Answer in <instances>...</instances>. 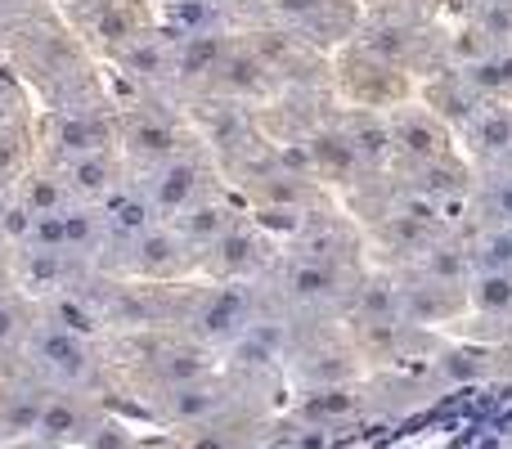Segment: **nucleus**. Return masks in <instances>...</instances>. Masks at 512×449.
I'll return each mask as SVG.
<instances>
[{
	"instance_id": "f257e3e1",
	"label": "nucleus",
	"mask_w": 512,
	"mask_h": 449,
	"mask_svg": "<svg viewBox=\"0 0 512 449\" xmlns=\"http://www.w3.org/2000/svg\"><path fill=\"white\" fill-rule=\"evenodd\" d=\"M27 364H32V373L45 387L77 391V396L95 382V369H99L95 346L81 333H72V328L54 324V319H45V324H36L27 333Z\"/></svg>"
},
{
	"instance_id": "f03ea898",
	"label": "nucleus",
	"mask_w": 512,
	"mask_h": 449,
	"mask_svg": "<svg viewBox=\"0 0 512 449\" xmlns=\"http://www.w3.org/2000/svg\"><path fill=\"white\" fill-rule=\"evenodd\" d=\"M90 427H95V418H90L86 400H81L77 391L45 387L41 414H36V427H32L36 441H45V445H72V441H86Z\"/></svg>"
},
{
	"instance_id": "7ed1b4c3",
	"label": "nucleus",
	"mask_w": 512,
	"mask_h": 449,
	"mask_svg": "<svg viewBox=\"0 0 512 449\" xmlns=\"http://www.w3.org/2000/svg\"><path fill=\"white\" fill-rule=\"evenodd\" d=\"M248 324H252V306L239 283H230V288L198 301L194 333L203 337V342H239V337L248 333Z\"/></svg>"
},
{
	"instance_id": "20e7f679",
	"label": "nucleus",
	"mask_w": 512,
	"mask_h": 449,
	"mask_svg": "<svg viewBox=\"0 0 512 449\" xmlns=\"http://www.w3.org/2000/svg\"><path fill=\"white\" fill-rule=\"evenodd\" d=\"M283 297L306 310L333 306V301L342 297V270H337L328 256H297V261L283 270Z\"/></svg>"
},
{
	"instance_id": "39448f33",
	"label": "nucleus",
	"mask_w": 512,
	"mask_h": 449,
	"mask_svg": "<svg viewBox=\"0 0 512 449\" xmlns=\"http://www.w3.org/2000/svg\"><path fill=\"white\" fill-rule=\"evenodd\" d=\"M198 180H203L198 162L176 158V153H171L167 162H153L149 180H144L140 189L149 194V203H153V212L158 216H176L198 198Z\"/></svg>"
},
{
	"instance_id": "423d86ee",
	"label": "nucleus",
	"mask_w": 512,
	"mask_h": 449,
	"mask_svg": "<svg viewBox=\"0 0 512 449\" xmlns=\"http://www.w3.org/2000/svg\"><path fill=\"white\" fill-rule=\"evenodd\" d=\"M95 207H99V216H104L108 243H117V247H131L135 238L149 234L153 221H158V212H153V203H149L144 189H122L117 185L113 194H108L104 203H95Z\"/></svg>"
},
{
	"instance_id": "0eeeda50",
	"label": "nucleus",
	"mask_w": 512,
	"mask_h": 449,
	"mask_svg": "<svg viewBox=\"0 0 512 449\" xmlns=\"http://www.w3.org/2000/svg\"><path fill=\"white\" fill-rule=\"evenodd\" d=\"M158 396H162V409H167L171 423H185V427H203V423H212V418L225 409L221 387H212L207 378H198V382H180V387H167V391H158Z\"/></svg>"
},
{
	"instance_id": "6e6552de",
	"label": "nucleus",
	"mask_w": 512,
	"mask_h": 449,
	"mask_svg": "<svg viewBox=\"0 0 512 449\" xmlns=\"http://www.w3.org/2000/svg\"><path fill=\"white\" fill-rule=\"evenodd\" d=\"M463 131H468V140H472V153H477V158H486L490 167H504V162H512V113H508V108L486 104L468 126H463Z\"/></svg>"
},
{
	"instance_id": "1a4fd4ad",
	"label": "nucleus",
	"mask_w": 512,
	"mask_h": 449,
	"mask_svg": "<svg viewBox=\"0 0 512 449\" xmlns=\"http://www.w3.org/2000/svg\"><path fill=\"white\" fill-rule=\"evenodd\" d=\"M126 252H131V265L140 274H149V279H162V274H176L180 265H185L189 247L176 238V229H167V234H162V229L153 225L149 234H140L131 247H126Z\"/></svg>"
},
{
	"instance_id": "9d476101",
	"label": "nucleus",
	"mask_w": 512,
	"mask_h": 449,
	"mask_svg": "<svg viewBox=\"0 0 512 449\" xmlns=\"http://www.w3.org/2000/svg\"><path fill=\"white\" fill-rule=\"evenodd\" d=\"M463 288H468L481 319L512 324V270H472Z\"/></svg>"
},
{
	"instance_id": "9b49d317",
	"label": "nucleus",
	"mask_w": 512,
	"mask_h": 449,
	"mask_svg": "<svg viewBox=\"0 0 512 449\" xmlns=\"http://www.w3.org/2000/svg\"><path fill=\"white\" fill-rule=\"evenodd\" d=\"M63 176H68L63 185H68L77 198H86V203H104V198L117 189V171H113V162L104 158V149L81 153V158H68Z\"/></svg>"
},
{
	"instance_id": "f8f14e48",
	"label": "nucleus",
	"mask_w": 512,
	"mask_h": 449,
	"mask_svg": "<svg viewBox=\"0 0 512 449\" xmlns=\"http://www.w3.org/2000/svg\"><path fill=\"white\" fill-rule=\"evenodd\" d=\"M41 396H45V382H36V387H5L0 391V436H5V441L32 436L36 414H41Z\"/></svg>"
},
{
	"instance_id": "ddd939ff",
	"label": "nucleus",
	"mask_w": 512,
	"mask_h": 449,
	"mask_svg": "<svg viewBox=\"0 0 512 449\" xmlns=\"http://www.w3.org/2000/svg\"><path fill=\"white\" fill-rule=\"evenodd\" d=\"M176 238L194 252V247H212L216 238L230 229V216L221 212V207H212V203H189L185 212H176Z\"/></svg>"
},
{
	"instance_id": "4468645a",
	"label": "nucleus",
	"mask_w": 512,
	"mask_h": 449,
	"mask_svg": "<svg viewBox=\"0 0 512 449\" xmlns=\"http://www.w3.org/2000/svg\"><path fill=\"white\" fill-rule=\"evenodd\" d=\"M216 270L225 274V279H248V274L256 270V265H261V247H256V238L252 234H243V229H225L221 238H216Z\"/></svg>"
},
{
	"instance_id": "2eb2a0df",
	"label": "nucleus",
	"mask_w": 512,
	"mask_h": 449,
	"mask_svg": "<svg viewBox=\"0 0 512 449\" xmlns=\"http://www.w3.org/2000/svg\"><path fill=\"white\" fill-rule=\"evenodd\" d=\"M99 243H108L104 234V216H99V207H63V247H68L72 256H90Z\"/></svg>"
},
{
	"instance_id": "dca6fc26",
	"label": "nucleus",
	"mask_w": 512,
	"mask_h": 449,
	"mask_svg": "<svg viewBox=\"0 0 512 449\" xmlns=\"http://www.w3.org/2000/svg\"><path fill=\"white\" fill-rule=\"evenodd\" d=\"M153 373H158L162 391L180 387V382H198V378H207V351L203 346H171V351L158 355Z\"/></svg>"
},
{
	"instance_id": "f3484780",
	"label": "nucleus",
	"mask_w": 512,
	"mask_h": 449,
	"mask_svg": "<svg viewBox=\"0 0 512 449\" xmlns=\"http://www.w3.org/2000/svg\"><path fill=\"white\" fill-rule=\"evenodd\" d=\"M450 315V288L441 283H418V288H400V319H414V324H436V319Z\"/></svg>"
},
{
	"instance_id": "a211bd4d",
	"label": "nucleus",
	"mask_w": 512,
	"mask_h": 449,
	"mask_svg": "<svg viewBox=\"0 0 512 449\" xmlns=\"http://www.w3.org/2000/svg\"><path fill=\"white\" fill-rule=\"evenodd\" d=\"M50 140L63 158H81V153L104 149V126L90 122V117H63V122L50 131Z\"/></svg>"
},
{
	"instance_id": "6ab92c4d",
	"label": "nucleus",
	"mask_w": 512,
	"mask_h": 449,
	"mask_svg": "<svg viewBox=\"0 0 512 449\" xmlns=\"http://www.w3.org/2000/svg\"><path fill=\"white\" fill-rule=\"evenodd\" d=\"M472 274L468 261V247H432L423 261V279L427 283H441V288H463Z\"/></svg>"
},
{
	"instance_id": "aec40b11",
	"label": "nucleus",
	"mask_w": 512,
	"mask_h": 449,
	"mask_svg": "<svg viewBox=\"0 0 512 449\" xmlns=\"http://www.w3.org/2000/svg\"><path fill=\"white\" fill-rule=\"evenodd\" d=\"M472 270H512V229L486 225L477 234V243L468 247Z\"/></svg>"
},
{
	"instance_id": "412c9836",
	"label": "nucleus",
	"mask_w": 512,
	"mask_h": 449,
	"mask_svg": "<svg viewBox=\"0 0 512 449\" xmlns=\"http://www.w3.org/2000/svg\"><path fill=\"white\" fill-rule=\"evenodd\" d=\"M68 261H72V252H41V247H27L23 279L32 283V288H54V283L68 279Z\"/></svg>"
},
{
	"instance_id": "4be33fe9",
	"label": "nucleus",
	"mask_w": 512,
	"mask_h": 449,
	"mask_svg": "<svg viewBox=\"0 0 512 449\" xmlns=\"http://www.w3.org/2000/svg\"><path fill=\"white\" fill-rule=\"evenodd\" d=\"M391 144H400V149H405L414 162H436V158H441L436 135L427 131V122H418V117H400L396 131H391Z\"/></svg>"
},
{
	"instance_id": "5701e85b",
	"label": "nucleus",
	"mask_w": 512,
	"mask_h": 449,
	"mask_svg": "<svg viewBox=\"0 0 512 449\" xmlns=\"http://www.w3.org/2000/svg\"><path fill=\"white\" fill-rule=\"evenodd\" d=\"M481 212H486V225H504L512 229V171H495L481 189Z\"/></svg>"
},
{
	"instance_id": "b1692460",
	"label": "nucleus",
	"mask_w": 512,
	"mask_h": 449,
	"mask_svg": "<svg viewBox=\"0 0 512 449\" xmlns=\"http://www.w3.org/2000/svg\"><path fill=\"white\" fill-rule=\"evenodd\" d=\"M131 149L140 153V158H149V162H167L171 153H176V135H171L167 126H135Z\"/></svg>"
},
{
	"instance_id": "393cba45",
	"label": "nucleus",
	"mask_w": 512,
	"mask_h": 449,
	"mask_svg": "<svg viewBox=\"0 0 512 449\" xmlns=\"http://www.w3.org/2000/svg\"><path fill=\"white\" fill-rule=\"evenodd\" d=\"M346 140H351V149L360 153V162H382V158H387L391 131H382V126H355Z\"/></svg>"
},
{
	"instance_id": "a878e982",
	"label": "nucleus",
	"mask_w": 512,
	"mask_h": 449,
	"mask_svg": "<svg viewBox=\"0 0 512 449\" xmlns=\"http://www.w3.org/2000/svg\"><path fill=\"white\" fill-rule=\"evenodd\" d=\"M32 221L36 212L27 203H9L0 207V234H5V243H27V234H32Z\"/></svg>"
},
{
	"instance_id": "bb28decb",
	"label": "nucleus",
	"mask_w": 512,
	"mask_h": 449,
	"mask_svg": "<svg viewBox=\"0 0 512 449\" xmlns=\"http://www.w3.org/2000/svg\"><path fill=\"white\" fill-rule=\"evenodd\" d=\"M54 324H63V328H72V333H95L99 328V319H95V310L90 306H81V301H72V297H59L54 301Z\"/></svg>"
},
{
	"instance_id": "cd10ccee",
	"label": "nucleus",
	"mask_w": 512,
	"mask_h": 449,
	"mask_svg": "<svg viewBox=\"0 0 512 449\" xmlns=\"http://www.w3.org/2000/svg\"><path fill=\"white\" fill-rule=\"evenodd\" d=\"M32 212H63V185L54 180H32V194L23 198Z\"/></svg>"
},
{
	"instance_id": "c85d7f7f",
	"label": "nucleus",
	"mask_w": 512,
	"mask_h": 449,
	"mask_svg": "<svg viewBox=\"0 0 512 449\" xmlns=\"http://www.w3.org/2000/svg\"><path fill=\"white\" fill-rule=\"evenodd\" d=\"M441 373H445V378H450V382H468V378H481V373H486V364H481L477 355H463V351H454V355H445Z\"/></svg>"
},
{
	"instance_id": "c756f323",
	"label": "nucleus",
	"mask_w": 512,
	"mask_h": 449,
	"mask_svg": "<svg viewBox=\"0 0 512 449\" xmlns=\"http://www.w3.org/2000/svg\"><path fill=\"white\" fill-rule=\"evenodd\" d=\"M18 333H23V310H18V301L5 292V297H0V346H9Z\"/></svg>"
},
{
	"instance_id": "7c9ffc66",
	"label": "nucleus",
	"mask_w": 512,
	"mask_h": 449,
	"mask_svg": "<svg viewBox=\"0 0 512 449\" xmlns=\"http://www.w3.org/2000/svg\"><path fill=\"white\" fill-rule=\"evenodd\" d=\"M126 63H131V68L140 72V77H158V72H162V59H158L153 50H135Z\"/></svg>"
},
{
	"instance_id": "2f4dec72",
	"label": "nucleus",
	"mask_w": 512,
	"mask_h": 449,
	"mask_svg": "<svg viewBox=\"0 0 512 449\" xmlns=\"http://www.w3.org/2000/svg\"><path fill=\"white\" fill-rule=\"evenodd\" d=\"M189 449H234L230 441H225V436L221 432H216V427L212 423H203V432H198V441L194 445H189Z\"/></svg>"
},
{
	"instance_id": "473e14b6",
	"label": "nucleus",
	"mask_w": 512,
	"mask_h": 449,
	"mask_svg": "<svg viewBox=\"0 0 512 449\" xmlns=\"http://www.w3.org/2000/svg\"><path fill=\"white\" fill-rule=\"evenodd\" d=\"M5 265H9V243H5V234H0V274H5Z\"/></svg>"
},
{
	"instance_id": "72a5a7b5",
	"label": "nucleus",
	"mask_w": 512,
	"mask_h": 449,
	"mask_svg": "<svg viewBox=\"0 0 512 449\" xmlns=\"http://www.w3.org/2000/svg\"><path fill=\"white\" fill-rule=\"evenodd\" d=\"M5 292H9V288H5V274H0V297H5Z\"/></svg>"
},
{
	"instance_id": "f704fd0d",
	"label": "nucleus",
	"mask_w": 512,
	"mask_h": 449,
	"mask_svg": "<svg viewBox=\"0 0 512 449\" xmlns=\"http://www.w3.org/2000/svg\"><path fill=\"white\" fill-rule=\"evenodd\" d=\"M0 108H5V90H0Z\"/></svg>"
},
{
	"instance_id": "c9c22d12",
	"label": "nucleus",
	"mask_w": 512,
	"mask_h": 449,
	"mask_svg": "<svg viewBox=\"0 0 512 449\" xmlns=\"http://www.w3.org/2000/svg\"><path fill=\"white\" fill-rule=\"evenodd\" d=\"M0 207H5V189H0Z\"/></svg>"
}]
</instances>
